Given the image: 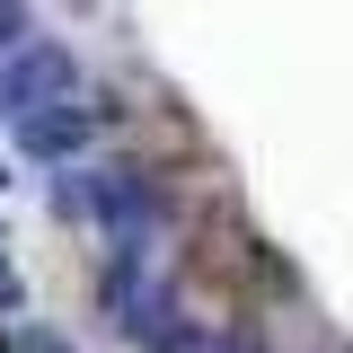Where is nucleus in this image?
<instances>
[{"label":"nucleus","mask_w":353,"mask_h":353,"mask_svg":"<svg viewBox=\"0 0 353 353\" xmlns=\"http://www.w3.org/2000/svg\"><path fill=\"white\" fill-rule=\"evenodd\" d=\"M0 124L18 132L27 159H71V150H88L97 106H88V88H80V71H71L62 44H44V36L18 44V62L0 71Z\"/></svg>","instance_id":"obj_1"},{"label":"nucleus","mask_w":353,"mask_h":353,"mask_svg":"<svg viewBox=\"0 0 353 353\" xmlns=\"http://www.w3.org/2000/svg\"><path fill=\"white\" fill-rule=\"evenodd\" d=\"M53 203H62L71 221H106L115 248H141V230L159 221V194H150L141 168H80V176L53 185Z\"/></svg>","instance_id":"obj_2"},{"label":"nucleus","mask_w":353,"mask_h":353,"mask_svg":"<svg viewBox=\"0 0 353 353\" xmlns=\"http://www.w3.org/2000/svg\"><path fill=\"white\" fill-rule=\"evenodd\" d=\"M9 309H18V265L0 256V318H9Z\"/></svg>","instance_id":"obj_4"},{"label":"nucleus","mask_w":353,"mask_h":353,"mask_svg":"<svg viewBox=\"0 0 353 353\" xmlns=\"http://www.w3.org/2000/svg\"><path fill=\"white\" fill-rule=\"evenodd\" d=\"M0 353H71L53 327H27V318H0Z\"/></svg>","instance_id":"obj_3"}]
</instances>
